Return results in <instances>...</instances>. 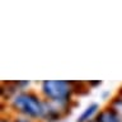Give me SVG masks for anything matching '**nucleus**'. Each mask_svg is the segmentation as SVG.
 Wrapping results in <instances>:
<instances>
[{
    "label": "nucleus",
    "mask_w": 122,
    "mask_h": 122,
    "mask_svg": "<svg viewBox=\"0 0 122 122\" xmlns=\"http://www.w3.org/2000/svg\"><path fill=\"white\" fill-rule=\"evenodd\" d=\"M9 108L15 116L27 117L38 122L43 118L45 98L33 90H24L11 99Z\"/></svg>",
    "instance_id": "f257e3e1"
},
{
    "label": "nucleus",
    "mask_w": 122,
    "mask_h": 122,
    "mask_svg": "<svg viewBox=\"0 0 122 122\" xmlns=\"http://www.w3.org/2000/svg\"><path fill=\"white\" fill-rule=\"evenodd\" d=\"M95 118L98 122H122V117L117 114L112 108H109L108 106H106L104 108H101Z\"/></svg>",
    "instance_id": "39448f33"
},
{
    "label": "nucleus",
    "mask_w": 122,
    "mask_h": 122,
    "mask_svg": "<svg viewBox=\"0 0 122 122\" xmlns=\"http://www.w3.org/2000/svg\"><path fill=\"white\" fill-rule=\"evenodd\" d=\"M18 93H20L19 89L15 85L14 80H4L1 81V88H0V95H1V99H3V103L4 102H11L15 95Z\"/></svg>",
    "instance_id": "20e7f679"
},
{
    "label": "nucleus",
    "mask_w": 122,
    "mask_h": 122,
    "mask_svg": "<svg viewBox=\"0 0 122 122\" xmlns=\"http://www.w3.org/2000/svg\"><path fill=\"white\" fill-rule=\"evenodd\" d=\"M89 122H98V121H97V118H94V120H92V121H89Z\"/></svg>",
    "instance_id": "ddd939ff"
},
{
    "label": "nucleus",
    "mask_w": 122,
    "mask_h": 122,
    "mask_svg": "<svg viewBox=\"0 0 122 122\" xmlns=\"http://www.w3.org/2000/svg\"><path fill=\"white\" fill-rule=\"evenodd\" d=\"M41 95L55 104L72 107L74 93L70 80H45L41 83Z\"/></svg>",
    "instance_id": "f03ea898"
},
{
    "label": "nucleus",
    "mask_w": 122,
    "mask_h": 122,
    "mask_svg": "<svg viewBox=\"0 0 122 122\" xmlns=\"http://www.w3.org/2000/svg\"><path fill=\"white\" fill-rule=\"evenodd\" d=\"M72 107H62L55 104L52 102H48L45 99V112L42 121L45 122H59L67 114H70Z\"/></svg>",
    "instance_id": "7ed1b4c3"
},
{
    "label": "nucleus",
    "mask_w": 122,
    "mask_h": 122,
    "mask_svg": "<svg viewBox=\"0 0 122 122\" xmlns=\"http://www.w3.org/2000/svg\"><path fill=\"white\" fill-rule=\"evenodd\" d=\"M99 111H101V108H99L98 103H90V104L80 113V116L78 117L76 122H89L92 120H94V118L97 117V114L99 113Z\"/></svg>",
    "instance_id": "423d86ee"
},
{
    "label": "nucleus",
    "mask_w": 122,
    "mask_h": 122,
    "mask_svg": "<svg viewBox=\"0 0 122 122\" xmlns=\"http://www.w3.org/2000/svg\"><path fill=\"white\" fill-rule=\"evenodd\" d=\"M0 122H13V121H11V117H9V116H1Z\"/></svg>",
    "instance_id": "f8f14e48"
},
{
    "label": "nucleus",
    "mask_w": 122,
    "mask_h": 122,
    "mask_svg": "<svg viewBox=\"0 0 122 122\" xmlns=\"http://www.w3.org/2000/svg\"><path fill=\"white\" fill-rule=\"evenodd\" d=\"M107 106H108L109 108H112L117 114H120V116L122 117V97L121 95L116 94L114 97H112L109 99V102H108Z\"/></svg>",
    "instance_id": "6e6552de"
},
{
    "label": "nucleus",
    "mask_w": 122,
    "mask_h": 122,
    "mask_svg": "<svg viewBox=\"0 0 122 122\" xmlns=\"http://www.w3.org/2000/svg\"><path fill=\"white\" fill-rule=\"evenodd\" d=\"M11 121H13V122H37V121L30 120V118L22 117V116H13V117H11Z\"/></svg>",
    "instance_id": "9d476101"
},
{
    "label": "nucleus",
    "mask_w": 122,
    "mask_h": 122,
    "mask_svg": "<svg viewBox=\"0 0 122 122\" xmlns=\"http://www.w3.org/2000/svg\"><path fill=\"white\" fill-rule=\"evenodd\" d=\"M14 83H15V85H17V88L19 89V92L27 90V88L30 85V81H28V80H14Z\"/></svg>",
    "instance_id": "1a4fd4ad"
},
{
    "label": "nucleus",
    "mask_w": 122,
    "mask_h": 122,
    "mask_svg": "<svg viewBox=\"0 0 122 122\" xmlns=\"http://www.w3.org/2000/svg\"><path fill=\"white\" fill-rule=\"evenodd\" d=\"M70 85L72 88L74 95H86L90 90L86 81H72V80H70Z\"/></svg>",
    "instance_id": "0eeeda50"
},
{
    "label": "nucleus",
    "mask_w": 122,
    "mask_h": 122,
    "mask_svg": "<svg viewBox=\"0 0 122 122\" xmlns=\"http://www.w3.org/2000/svg\"><path fill=\"white\" fill-rule=\"evenodd\" d=\"M86 83H88V85H89L90 89H94L95 86H99V85L102 84V81H99V80H98V81H93V80H89V81H86Z\"/></svg>",
    "instance_id": "9b49d317"
}]
</instances>
